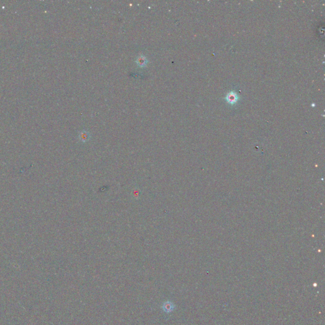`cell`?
<instances>
[{"mask_svg": "<svg viewBox=\"0 0 325 325\" xmlns=\"http://www.w3.org/2000/svg\"><path fill=\"white\" fill-rule=\"evenodd\" d=\"M89 137V134L88 133H87V131H82V132L80 134V138L81 139L82 141H85L88 140V138Z\"/></svg>", "mask_w": 325, "mask_h": 325, "instance_id": "7a4b0ae2", "label": "cell"}, {"mask_svg": "<svg viewBox=\"0 0 325 325\" xmlns=\"http://www.w3.org/2000/svg\"><path fill=\"white\" fill-rule=\"evenodd\" d=\"M136 63L140 67H145L148 63V60L144 55L138 56L136 60Z\"/></svg>", "mask_w": 325, "mask_h": 325, "instance_id": "6da1fadb", "label": "cell"}]
</instances>
